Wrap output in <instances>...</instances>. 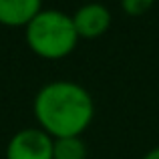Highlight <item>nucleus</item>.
I'll return each instance as SVG.
<instances>
[{"label": "nucleus", "instance_id": "obj_1", "mask_svg": "<svg viewBox=\"0 0 159 159\" xmlns=\"http://www.w3.org/2000/svg\"><path fill=\"white\" fill-rule=\"evenodd\" d=\"M34 117L40 129L52 137H81L95 117V101L75 81H51L34 97Z\"/></svg>", "mask_w": 159, "mask_h": 159}, {"label": "nucleus", "instance_id": "obj_2", "mask_svg": "<svg viewBox=\"0 0 159 159\" xmlns=\"http://www.w3.org/2000/svg\"><path fill=\"white\" fill-rule=\"evenodd\" d=\"M26 44L36 57L58 61L69 57L79 43L73 16L62 10H40L26 26Z\"/></svg>", "mask_w": 159, "mask_h": 159}, {"label": "nucleus", "instance_id": "obj_3", "mask_svg": "<svg viewBox=\"0 0 159 159\" xmlns=\"http://www.w3.org/2000/svg\"><path fill=\"white\" fill-rule=\"evenodd\" d=\"M54 139L40 127L20 129L6 145V159H52Z\"/></svg>", "mask_w": 159, "mask_h": 159}, {"label": "nucleus", "instance_id": "obj_4", "mask_svg": "<svg viewBox=\"0 0 159 159\" xmlns=\"http://www.w3.org/2000/svg\"><path fill=\"white\" fill-rule=\"evenodd\" d=\"M73 24L79 39H99L111 26V10L101 2L83 4L73 14Z\"/></svg>", "mask_w": 159, "mask_h": 159}, {"label": "nucleus", "instance_id": "obj_5", "mask_svg": "<svg viewBox=\"0 0 159 159\" xmlns=\"http://www.w3.org/2000/svg\"><path fill=\"white\" fill-rule=\"evenodd\" d=\"M40 10L43 0H0V24L26 28Z\"/></svg>", "mask_w": 159, "mask_h": 159}, {"label": "nucleus", "instance_id": "obj_6", "mask_svg": "<svg viewBox=\"0 0 159 159\" xmlns=\"http://www.w3.org/2000/svg\"><path fill=\"white\" fill-rule=\"evenodd\" d=\"M52 159H87V145L81 137L54 139Z\"/></svg>", "mask_w": 159, "mask_h": 159}, {"label": "nucleus", "instance_id": "obj_7", "mask_svg": "<svg viewBox=\"0 0 159 159\" xmlns=\"http://www.w3.org/2000/svg\"><path fill=\"white\" fill-rule=\"evenodd\" d=\"M155 0H121V8L129 16H141L153 6Z\"/></svg>", "mask_w": 159, "mask_h": 159}, {"label": "nucleus", "instance_id": "obj_8", "mask_svg": "<svg viewBox=\"0 0 159 159\" xmlns=\"http://www.w3.org/2000/svg\"><path fill=\"white\" fill-rule=\"evenodd\" d=\"M141 159H159V147H153L151 151H147Z\"/></svg>", "mask_w": 159, "mask_h": 159}]
</instances>
